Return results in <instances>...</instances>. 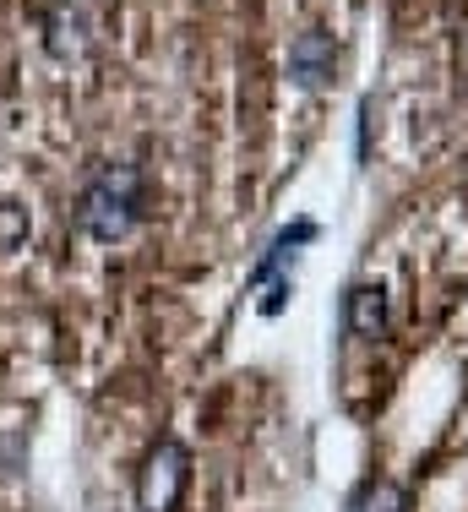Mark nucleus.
<instances>
[{
  "mask_svg": "<svg viewBox=\"0 0 468 512\" xmlns=\"http://www.w3.org/2000/svg\"><path fill=\"white\" fill-rule=\"evenodd\" d=\"M142 202H147V175L137 164H98L77 197V224L98 246H120L142 224Z\"/></svg>",
  "mask_w": 468,
  "mask_h": 512,
  "instance_id": "nucleus-1",
  "label": "nucleus"
},
{
  "mask_svg": "<svg viewBox=\"0 0 468 512\" xmlns=\"http://www.w3.org/2000/svg\"><path fill=\"white\" fill-rule=\"evenodd\" d=\"M191 491V447L180 436H158L137 469V512H180Z\"/></svg>",
  "mask_w": 468,
  "mask_h": 512,
  "instance_id": "nucleus-2",
  "label": "nucleus"
},
{
  "mask_svg": "<svg viewBox=\"0 0 468 512\" xmlns=\"http://www.w3.org/2000/svg\"><path fill=\"white\" fill-rule=\"evenodd\" d=\"M332 71H338V44H332V33L305 28L300 39L289 44V77L300 82L305 93H316L332 82Z\"/></svg>",
  "mask_w": 468,
  "mask_h": 512,
  "instance_id": "nucleus-3",
  "label": "nucleus"
},
{
  "mask_svg": "<svg viewBox=\"0 0 468 512\" xmlns=\"http://www.w3.org/2000/svg\"><path fill=\"white\" fill-rule=\"evenodd\" d=\"M343 327H349V338H365V344H376V338H387V289L381 284H349V295H343Z\"/></svg>",
  "mask_w": 468,
  "mask_h": 512,
  "instance_id": "nucleus-4",
  "label": "nucleus"
},
{
  "mask_svg": "<svg viewBox=\"0 0 468 512\" xmlns=\"http://www.w3.org/2000/svg\"><path fill=\"white\" fill-rule=\"evenodd\" d=\"M44 50L55 60H77L82 50H88V22H82L71 6L49 11V17H44Z\"/></svg>",
  "mask_w": 468,
  "mask_h": 512,
  "instance_id": "nucleus-5",
  "label": "nucleus"
},
{
  "mask_svg": "<svg viewBox=\"0 0 468 512\" xmlns=\"http://www.w3.org/2000/svg\"><path fill=\"white\" fill-rule=\"evenodd\" d=\"M311 240H316V224H311V218H294L289 229H278V235H273V246H267V256H262V262H256L251 284H262V278H273L278 267L289 262V256L300 251V246H311Z\"/></svg>",
  "mask_w": 468,
  "mask_h": 512,
  "instance_id": "nucleus-6",
  "label": "nucleus"
},
{
  "mask_svg": "<svg viewBox=\"0 0 468 512\" xmlns=\"http://www.w3.org/2000/svg\"><path fill=\"white\" fill-rule=\"evenodd\" d=\"M349 512H409V491H403L398 480H365L360 491H354V502H349Z\"/></svg>",
  "mask_w": 468,
  "mask_h": 512,
  "instance_id": "nucleus-7",
  "label": "nucleus"
},
{
  "mask_svg": "<svg viewBox=\"0 0 468 512\" xmlns=\"http://www.w3.org/2000/svg\"><path fill=\"white\" fill-rule=\"evenodd\" d=\"M28 235H33V218H28V207H22V202H0V251H17V246H28Z\"/></svg>",
  "mask_w": 468,
  "mask_h": 512,
  "instance_id": "nucleus-8",
  "label": "nucleus"
},
{
  "mask_svg": "<svg viewBox=\"0 0 468 512\" xmlns=\"http://www.w3.org/2000/svg\"><path fill=\"white\" fill-rule=\"evenodd\" d=\"M60 6H71V0H60Z\"/></svg>",
  "mask_w": 468,
  "mask_h": 512,
  "instance_id": "nucleus-9",
  "label": "nucleus"
}]
</instances>
